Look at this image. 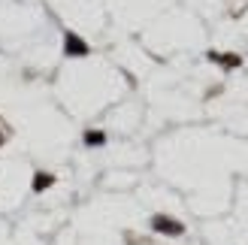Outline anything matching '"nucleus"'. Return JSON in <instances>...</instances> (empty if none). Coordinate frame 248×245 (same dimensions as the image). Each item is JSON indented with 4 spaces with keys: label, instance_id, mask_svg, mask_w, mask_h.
<instances>
[{
    "label": "nucleus",
    "instance_id": "6",
    "mask_svg": "<svg viewBox=\"0 0 248 245\" xmlns=\"http://www.w3.org/2000/svg\"><path fill=\"white\" fill-rule=\"evenodd\" d=\"M6 137H9V130H6L3 124H0V145H3V142H6Z\"/></svg>",
    "mask_w": 248,
    "mask_h": 245
},
{
    "label": "nucleus",
    "instance_id": "2",
    "mask_svg": "<svg viewBox=\"0 0 248 245\" xmlns=\"http://www.w3.org/2000/svg\"><path fill=\"white\" fill-rule=\"evenodd\" d=\"M64 52H67L70 58H85L91 48H88V43H85V40H79L73 31H67V33H64Z\"/></svg>",
    "mask_w": 248,
    "mask_h": 245
},
{
    "label": "nucleus",
    "instance_id": "3",
    "mask_svg": "<svg viewBox=\"0 0 248 245\" xmlns=\"http://www.w3.org/2000/svg\"><path fill=\"white\" fill-rule=\"evenodd\" d=\"M52 182H55L52 173H36V176H33V191H46V188H52Z\"/></svg>",
    "mask_w": 248,
    "mask_h": 245
},
{
    "label": "nucleus",
    "instance_id": "5",
    "mask_svg": "<svg viewBox=\"0 0 248 245\" xmlns=\"http://www.w3.org/2000/svg\"><path fill=\"white\" fill-rule=\"evenodd\" d=\"M85 142H88V145H103L106 137H103L100 130H91V133H85Z\"/></svg>",
    "mask_w": 248,
    "mask_h": 245
},
{
    "label": "nucleus",
    "instance_id": "4",
    "mask_svg": "<svg viewBox=\"0 0 248 245\" xmlns=\"http://www.w3.org/2000/svg\"><path fill=\"white\" fill-rule=\"evenodd\" d=\"M209 58H212V61H218V64H224V67H239V64H242V61H239L236 55H215V52H212Z\"/></svg>",
    "mask_w": 248,
    "mask_h": 245
},
{
    "label": "nucleus",
    "instance_id": "1",
    "mask_svg": "<svg viewBox=\"0 0 248 245\" xmlns=\"http://www.w3.org/2000/svg\"><path fill=\"white\" fill-rule=\"evenodd\" d=\"M152 230H157V233H164V236H182L185 224L176 221V218H170V215H155L152 218Z\"/></svg>",
    "mask_w": 248,
    "mask_h": 245
}]
</instances>
